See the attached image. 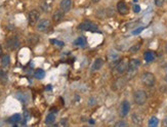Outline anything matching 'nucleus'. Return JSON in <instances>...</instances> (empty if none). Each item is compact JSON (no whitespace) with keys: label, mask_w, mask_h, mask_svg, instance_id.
Returning <instances> with one entry per match:
<instances>
[{"label":"nucleus","mask_w":167,"mask_h":127,"mask_svg":"<svg viewBox=\"0 0 167 127\" xmlns=\"http://www.w3.org/2000/svg\"><path fill=\"white\" fill-rule=\"evenodd\" d=\"M125 126H128V124L126 123V122L124 121H118L117 123H115V127H125Z\"/></svg>","instance_id":"obj_25"},{"label":"nucleus","mask_w":167,"mask_h":127,"mask_svg":"<svg viewBox=\"0 0 167 127\" xmlns=\"http://www.w3.org/2000/svg\"><path fill=\"white\" fill-rule=\"evenodd\" d=\"M5 47L10 51L16 50L20 47V39L16 36H11L6 39L5 41Z\"/></svg>","instance_id":"obj_3"},{"label":"nucleus","mask_w":167,"mask_h":127,"mask_svg":"<svg viewBox=\"0 0 167 127\" xmlns=\"http://www.w3.org/2000/svg\"><path fill=\"white\" fill-rule=\"evenodd\" d=\"M165 50H166V53H167V43H166V45H165Z\"/></svg>","instance_id":"obj_36"},{"label":"nucleus","mask_w":167,"mask_h":127,"mask_svg":"<svg viewBox=\"0 0 167 127\" xmlns=\"http://www.w3.org/2000/svg\"><path fill=\"white\" fill-rule=\"evenodd\" d=\"M117 11L120 14H122V16H125V14L128 13V6L126 5V3L123 0H120L117 3Z\"/></svg>","instance_id":"obj_10"},{"label":"nucleus","mask_w":167,"mask_h":127,"mask_svg":"<svg viewBox=\"0 0 167 127\" xmlns=\"http://www.w3.org/2000/svg\"><path fill=\"white\" fill-rule=\"evenodd\" d=\"M78 30L81 31H89V32H97L99 30V27L92 23L91 21H84L81 24L78 25Z\"/></svg>","instance_id":"obj_4"},{"label":"nucleus","mask_w":167,"mask_h":127,"mask_svg":"<svg viewBox=\"0 0 167 127\" xmlns=\"http://www.w3.org/2000/svg\"><path fill=\"white\" fill-rule=\"evenodd\" d=\"M128 64H129V61L126 59V57L120 60V61L117 63L116 66H115V69H114L116 74H118V75L125 74V73L127 72V70H128Z\"/></svg>","instance_id":"obj_2"},{"label":"nucleus","mask_w":167,"mask_h":127,"mask_svg":"<svg viewBox=\"0 0 167 127\" xmlns=\"http://www.w3.org/2000/svg\"><path fill=\"white\" fill-rule=\"evenodd\" d=\"M72 7V0H62L60 2V8L63 11L67 12Z\"/></svg>","instance_id":"obj_11"},{"label":"nucleus","mask_w":167,"mask_h":127,"mask_svg":"<svg viewBox=\"0 0 167 127\" xmlns=\"http://www.w3.org/2000/svg\"><path fill=\"white\" fill-rule=\"evenodd\" d=\"M155 4L160 7V6H162L164 4V0H155Z\"/></svg>","instance_id":"obj_29"},{"label":"nucleus","mask_w":167,"mask_h":127,"mask_svg":"<svg viewBox=\"0 0 167 127\" xmlns=\"http://www.w3.org/2000/svg\"><path fill=\"white\" fill-rule=\"evenodd\" d=\"M10 63V57L8 55H3L1 57V60H0V64H1V67L3 69H6L8 66H9Z\"/></svg>","instance_id":"obj_17"},{"label":"nucleus","mask_w":167,"mask_h":127,"mask_svg":"<svg viewBox=\"0 0 167 127\" xmlns=\"http://www.w3.org/2000/svg\"><path fill=\"white\" fill-rule=\"evenodd\" d=\"M21 120H22V116H21L20 114H14V115H12L11 117L8 119V121H9L11 124H16V123H18Z\"/></svg>","instance_id":"obj_19"},{"label":"nucleus","mask_w":167,"mask_h":127,"mask_svg":"<svg viewBox=\"0 0 167 127\" xmlns=\"http://www.w3.org/2000/svg\"><path fill=\"white\" fill-rule=\"evenodd\" d=\"M127 80H128V79H127L126 77H119V78L115 79V81L113 82V85H112V89L114 91L122 90L125 87V85H126Z\"/></svg>","instance_id":"obj_6"},{"label":"nucleus","mask_w":167,"mask_h":127,"mask_svg":"<svg viewBox=\"0 0 167 127\" xmlns=\"http://www.w3.org/2000/svg\"><path fill=\"white\" fill-rule=\"evenodd\" d=\"M64 16H65V11H63V10L60 8V9L55 10V13L53 14V22L58 23L64 18Z\"/></svg>","instance_id":"obj_13"},{"label":"nucleus","mask_w":167,"mask_h":127,"mask_svg":"<svg viewBox=\"0 0 167 127\" xmlns=\"http://www.w3.org/2000/svg\"><path fill=\"white\" fill-rule=\"evenodd\" d=\"M129 111H130V103L128 101H123L120 105V109H119V115L120 117H126L128 115Z\"/></svg>","instance_id":"obj_8"},{"label":"nucleus","mask_w":167,"mask_h":127,"mask_svg":"<svg viewBox=\"0 0 167 127\" xmlns=\"http://www.w3.org/2000/svg\"><path fill=\"white\" fill-rule=\"evenodd\" d=\"M39 18H40V13L37 9H32L29 11L28 13V21H29V25L31 26H34L38 23Z\"/></svg>","instance_id":"obj_7"},{"label":"nucleus","mask_w":167,"mask_h":127,"mask_svg":"<svg viewBox=\"0 0 167 127\" xmlns=\"http://www.w3.org/2000/svg\"><path fill=\"white\" fill-rule=\"evenodd\" d=\"M139 48H141V44H139V43H136V44L132 45V46L129 48V51H130L131 53H135L139 50Z\"/></svg>","instance_id":"obj_23"},{"label":"nucleus","mask_w":167,"mask_h":127,"mask_svg":"<svg viewBox=\"0 0 167 127\" xmlns=\"http://www.w3.org/2000/svg\"><path fill=\"white\" fill-rule=\"evenodd\" d=\"M147 99H148V94L145 90L139 89V90H136L133 93V101H134V103L137 106L145 105L147 103Z\"/></svg>","instance_id":"obj_1"},{"label":"nucleus","mask_w":167,"mask_h":127,"mask_svg":"<svg viewBox=\"0 0 167 127\" xmlns=\"http://www.w3.org/2000/svg\"><path fill=\"white\" fill-rule=\"evenodd\" d=\"M144 27H139V28H137V29H135L134 31H132V34L133 35H137V34H139L141 32H143V30H144Z\"/></svg>","instance_id":"obj_27"},{"label":"nucleus","mask_w":167,"mask_h":127,"mask_svg":"<svg viewBox=\"0 0 167 127\" xmlns=\"http://www.w3.org/2000/svg\"><path fill=\"white\" fill-rule=\"evenodd\" d=\"M40 7H41V9H42L43 11H48V10H49V6H48V4H47L46 2H43V3L40 5Z\"/></svg>","instance_id":"obj_26"},{"label":"nucleus","mask_w":167,"mask_h":127,"mask_svg":"<svg viewBox=\"0 0 167 127\" xmlns=\"http://www.w3.org/2000/svg\"><path fill=\"white\" fill-rule=\"evenodd\" d=\"M164 69H165V72H166V74H167V65L165 66V68H164Z\"/></svg>","instance_id":"obj_35"},{"label":"nucleus","mask_w":167,"mask_h":127,"mask_svg":"<svg viewBox=\"0 0 167 127\" xmlns=\"http://www.w3.org/2000/svg\"><path fill=\"white\" fill-rule=\"evenodd\" d=\"M165 81L167 82V75H166V77H165Z\"/></svg>","instance_id":"obj_37"},{"label":"nucleus","mask_w":167,"mask_h":127,"mask_svg":"<svg viewBox=\"0 0 167 127\" xmlns=\"http://www.w3.org/2000/svg\"><path fill=\"white\" fill-rule=\"evenodd\" d=\"M49 27H50V22L47 18H42V20L38 21V23L36 24V29L39 32H45L48 30Z\"/></svg>","instance_id":"obj_9"},{"label":"nucleus","mask_w":167,"mask_h":127,"mask_svg":"<svg viewBox=\"0 0 167 127\" xmlns=\"http://www.w3.org/2000/svg\"><path fill=\"white\" fill-rule=\"evenodd\" d=\"M162 124H163V126H166V127H167V116H166V117H164V119H163V122H162Z\"/></svg>","instance_id":"obj_30"},{"label":"nucleus","mask_w":167,"mask_h":127,"mask_svg":"<svg viewBox=\"0 0 167 127\" xmlns=\"http://www.w3.org/2000/svg\"><path fill=\"white\" fill-rule=\"evenodd\" d=\"M144 57H145L146 62H148V63H151V62H153L154 60H155L156 55H155V53H154V51L147 50V51H145V53H144Z\"/></svg>","instance_id":"obj_14"},{"label":"nucleus","mask_w":167,"mask_h":127,"mask_svg":"<svg viewBox=\"0 0 167 127\" xmlns=\"http://www.w3.org/2000/svg\"><path fill=\"white\" fill-rule=\"evenodd\" d=\"M141 82H143L144 84H145L146 86H148V87L153 86V85L155 84V82H156L155 75H154L153 73H150V72L144 73V74L141 75Z\"/></svg>","instance_id":"obj_5"},{"label":"nucleus","mask_w":167,"mask_h":127,"mask_svg":"<svg viewBox=\"0 0 167 127\" xmlns=\"http://www.w3.org/2000/svg\"><path fill=\"white\" fill-rule=\"evenodd\" d=\"M103 65H104V60L101 59V57H99V59H97L95 62H93L92 67H91V70L92 71H99V69L103 67Z\"/></svg>","instance_id":"obj_15"},{"label":"nucleus","mask_w":167,"mask_h":127,"mask_svg":"<svg viewBox=\"0 0 167 127\" xmlns=\"http://www.w3.org/2000/svg\"><path fill=\"white\" fill-rule=\"evenodd\" d=\"M45 76V72L42 70V69H37L36 71L34 72V77L36 79H39V80H41V79H43Z\"/></svg>","instance_id":"obj_20"},{"label":"nucleus","mask_w":167,"mask_h":127,"mask_svg":"<svg viewBox=\"0 0 167 127\" xmlns=\"http://www.w3.org/2000/svg\"><path fill=\"white\" fill-rule=\"evenodd\" d=\"M1 55H2V47L1 45H0V57H1Z\"/></svg>","instance_id":"obj_34"},{"label":"nucleus","mask_w":167,"mask_h":127,"mask_svg":"<svg viewBox=\"0 0 167 127\" xmlns=\"http://www.w3.org/2000/svg\"><path fill=\"white\" fill-rule=\"evenodd\" d=\"M158 124H159V120H158L157 117L153 116V117L150 118V120H149V126L156 127V126H158Z\"/></svg>","instance_id":"obj_22"},{"label":"nucleus","mask_w":167,"mask_h":127,"mask_svg":"<svg viewBox=\"0 0 167 127\" xmlns=\"http://www.w3.org/2000/svg\"><path fill=\"white\" fill-rule=\"evenodd\" d=\"M133 11H134L135 13L139 12L141 11V6H139V4H134V5H133Z\"/></svg>","instance_id":"obj_28"},{"label":"nucleus","mask_w":167,"mask_h":127,"mask_svg":"<svg viewBox=\"0 0 167 127\" xmlns=\"http://www.w3.org/2000/svg\"><path fill=\"white\" fill-rule=\"evenodd\" d=\"M50 43L58 47H63L65 45V43L63 41H60V40H56V39H50Z\"/></svg>","instance_id":"obj_24"},{"label":"nucleus","mask_w":167,"mask_h":127,"mask_svg":"<svg viewBox=\"0 0 167 127\" xmlns=\"http://www.w3.org/2000/svg\"><path fill=\"white\" fill-rule=\"evenodd\" d=\"M46 89H47V90H50V89H51V85H47Z\"/></svg>","instance_id":"obj_32"},{"label":"nucleus","mask_w":167,"mask_h":127,"mask_svg":"<svg viewBox=\"0 0 167 127\" xmlns=\"http://www.w3.org/2000/svg\"><path fill=\"white\" fill-rule=\"evenodd\" d=\"M74 44L79 47H84V46H86V44H87V40L84 36H80L74 41Z\"/></svg>","instance_id":"obj_16"},{"label":"nucleus","mask_w":167,"mask_h":127,"mask_svg":"<svg viewBox=\"0 0 167 127\" xmlns=\"http://www.w3.org/2000/svg\"><path fill=\"white\" fill-rule=\"evenodd\" d=\"M91 1H92L93 3H97V2H99L101 0H91Z\"/></svg>","instance_id":"obj_33"},{"label":"nucleus","mask_w":167,"mask_h":127,"mask_svg":"<svg viewBox=\"0 0 167 127\" xmlns=\"http://www.w3.org/2000/svg\"><path fill=\"white\" fill-rule=\"evenodd\" d=\"M55 121V115L53 113L48 114V115L46 116V118H45V123L48 124V125H50V124H53Z\"/></svg>","instance_id":"obj_21"},{"label":"nucleus","mask_w":167,"mask_h":127,"mask_svg":"<svg viewBox=\"0 0 167 127\" xmlns=\"http://www.w3.org/2000/svg\"><path fill=\"white\" fill-rule=\"evenodd\" d=\"M131 120H132V122L134 124L139 125V124H141V122H143V116L139 113H134L131 116Z\"/></svg>","instance_id":"obj_18"},{"label":"nucleus","mask_w":167,"mask_h":127,"mask_svg":"<svg viewBox=\"0 0 167 127\" xmlns=\"http://www.w3.org/2000/svg\"><path fill=\"white\" fill-rule=\"evenodd\" d=\"M27 40H28V43L30 45H36L37 43L39 42V40H40V37L38 36L37 34H35V33H31V34L28 35V38H27Z\"/></svg>","instance_id":"obj_12"},{"label":"nucleus","mask_w":167,"mask_h":127,"mask_svg":"<svg viewBox=\"0 0 167 127\" xmlns=\"http://www.w3.org/2000/svg\"><path fill=\"white\" fill-rule=\"evenodd\" d=\"M89 123H90V124H95V120H93V119H89Z\"/></svg>","instance_id":"obj_31"}]
</instances>
